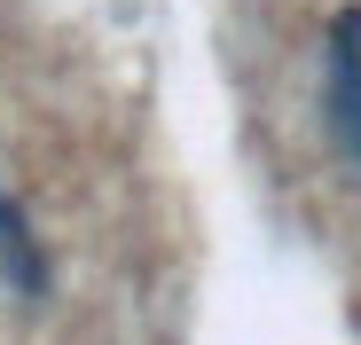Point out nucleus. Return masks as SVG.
Here are the masks:
<instances>
[{"instance_id": "obj_1", "label": "nucleus", "mask_w": 361, "mask_h": 345, "mask_svg": "<svg viewBox=\"0 0 361 345\" xmlns=\"http://www.w3.org/2000/svg\"><path fill=\"white\" fill-rule=\"evenodd\" d=\"M322 134L361 172V8H338L322 32Z\"/></svg>"}, {"instance_id": "obj_2", "label": "nucleus", "mask_w": 361, "mask_h": 345, "mask_svg": "<svg viewBox=\"0 0 361 345\" xmlns=\"http://www.w3.org/2000/svg\"><path fill=\"white\" fill-rule=\"evenodd\" d=\"M47 282H55V267H47V244L32 236V220H24V204L0 189V291L8 299H47Z\"/></svg>"}]
</instances>
